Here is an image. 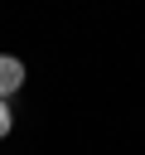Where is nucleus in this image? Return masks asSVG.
<instances>
[{
  "label": "nucleus",
  "mask_w": 145,
  "mask_h": 155,
  "mask_svg": "<svg viewBox=\"0 0 145 155\" xmlns=\"http://www.w3.org/2000/svg\"><path fill=\"white\" fill-rule=\"evenodd\" d=\"M10 131H14V107H10V102H0V140H5Z\"/></svg>",
  "instance_id": "2"
},
{
  "label": "nucleus",
  "mask_w": 145,
  "mask_h": 155,
  "mask_svg": "<svg viewBox=\"0 0 145 155\" xmlns=\"http://www.w3.org/2000/svg\"><path fill=\"white\" fill-rule=\"evenodd\" d=\"M24 58H14V53H0V102H10L19 87H24Z\"/></svg>",
  "instance_id": "1"
}]
</instances>
